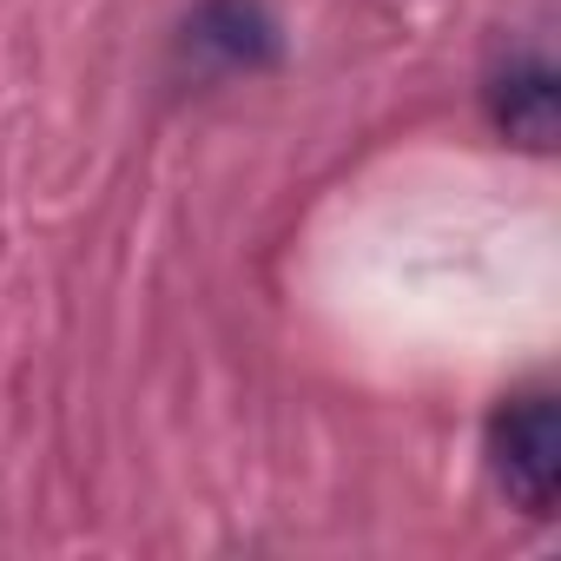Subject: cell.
<instances>
[{
	"mask_svg": "<svg viewBox=\"0 0 561 561\" xmlns=\"http://www.w3.org/2000/svg\"><path fill=\"white\" fill-rule=\"evenodd\" d=\"M489 469L502 482V495L522 508V515H554V495H561V410L548 390H528V397H508L495 416H489Z\"/></svg>",
	"mask_w": 561,
	"mask_h": 561,
	"instance_id": "obj_1",
	"label": "cell"
},
{
	"mask_svg": "<svg viewBox=\"0 0 561 561\" xmlns=\"http://www.w3.org/2000/svg\"><path fill=\"white\" fill-rule=\"evenodd\" d=\"M285 54L264 0H205V8L179 27V60L198 80H231V73H264Z\"/></svg>",
	"mask_w": 561,
	"mask_h": 561,
	"instance_id": "obj_2",
	"label": "cell"
},
{
	"mask_svg": "<svg viewBox=\"0 0 561 561\" xmlns=\"http://www.w3.org/2000/svg\"><path fill=\"white\" fill-rule=\"evenodd\" d=\"M482 106H489L502 139H515L528 152H548L554 146V67H548V54H508L489 73Z\"/></svg>",
	"mask_w": 561,
	"mask_h": 561,
	"instance_id": "obj_3",
	"label": "cell"
}]
</instances>
